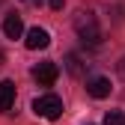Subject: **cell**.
I'll return each instance as SVG.
<instances>
[{
    "label": "cell",
    "instance_id": "7c38bea8",
    "mask_svg": "<svg viewBox=\"0 0 125 125\" xmlns=\"http://www.w3.org/2000/svg\"><path fill=\"white\" fill-rule=\"evenodd\" d=\"M24 3H30V6H42V0H24Z\"/></svg>",
    "mask_w": 125,
    "mask_h": 125
},
{
    "label": "cell",
    "instance_id": "7a4b0ae2",
    "mask_svg": "<svg viewBox=\"0 0 125 125\" xmlns=\"http://www.w3.org/2000/svg\"><path fill=\"white\" fill-rule=\"evenodd\" d=\"M33 113L42 119H60L62 116V98L54 92H45V95L33 98Z\"/></svg>",
    "mask_w": 125,
    "mask_h": 125
},
{
    "label": "cell",
    "instance_id": "9c48e42d",
    "mask_svg": "<svg viewBox=\"0 0 125 125\" xmlns=\"http://www.w3.org/2000/svg\"><path fill=\"white\" fill-rule=\"evenodd\" d=\"M104 125H125V110H107Z\"/></svg>",
    "mask_w": 125,
    "mask_h": 125
},
{
    "label": "cell",
    "instance_id": "4fadbf2b",
    "mask_svg": "<svg viewBox=\"0 0 125 125\" xmlns=\"http://www.w3.org/2000/svg\"><path fill=\"white\" fill-rule=\"evenodd\" d=\"M0 3H3V0H0Z\"/></svg>",
    "mask_w": 125,
    "mask_h": 125
},
{
    "label": "cell",
    "instance_id": "277c9868",
    "mask_svg": "<svg viewBox=\"0 0 125 125\" xmlns=\"http://www.w3.org/2000/svg\"><path fill=\"white\" fill-rule=\"evenodd\" d=\"M24 45H27L30 51H42V48L51 45V33L45 27H30L27 33H24Z\"/></svg>",
    "mask_w": 125,
    "mask_h": 125
},
{
    "label": "cell",
    "instance_id": "8fae6325",
    "mask_svg": "<svg viewBox=\"0 0 125 125\" xmlns=\"http://www.w3.org/2000/svg\"><path fill=\"white\" fill-rule=\"evenodd\" d=\"M116 72H119V77H122V81H125V57L116 62Z\"/></svg>",
    "mask_w": 125,
    "mask_h": 125
},
{
    "label": "cell",
    "instance_id": "5b68a950",
    "mask_svg": "<svg viewBox=\"0 0 125 125\" xmlns=\"http://www.w3.org/2000/svg\"><path fill=\"white\" fill-rule=\"evenodd\" d=\"M3 36L6 39H21L24 36V21H21V15H6L3 18Z\"/></svg>",
    "mask_w": 125,
    "mask_h": 125
},
{
    "label": "cell",
    "instance_id": "3957f363",
    "mask_svg": "<svg viewBox=\"0 0 125 125\" xmlns=\"http://www.w3.org/2000/svg\"><path fill=\"white\" fill-rule=\"evenodd\" d=\"M57 77H60V66L54 60H45V62H39V66H33V81L39 86H54Z\"/></svg>",
    "mask_w": 125,
    "mask_h": 125
},
{
    "label": "cell",
    "instance_id": "8992f818",
    "mask_svg": "<svg viewBox=\"0 0 125 125\" xmlns=\"http://www.w3.org/2000/svg\"><path fill=\"white\" fill-rule=\"evenodd\" d=\"M86 92L92 98H107L110 95V81L107 77H86Z\"/></svg>",
    "mask_w": 125,
    "mask_h": 125
},
{
    "label": "cell",
    "instance_id": "6da1fadb",
    "mask_svg": "<svg viewBox=\"0 0 125 125\" xmlns=\"http://www.w3.org/2000/svg\"><path fill=\"white\" fill-rule=\"evenodd\" d=\"M72 24H74V33H77V39L83 45H98L101 42V24H98L92 9H77Z\"/></svg>",
    "mask_w": 125,
    "mask_h": 125
},
{
    "label": "cell",
    "instance_id": "52a82bcc",
    "mask_svg": "<svg viewBox=\"0 0 125 125\" xmlns=\"http://www.w3.org/2000/svg\"><path fill=\"white\" fill-rule=\"evenodd\" d=\"M12 104H15V83L0 81V113H9Z\"/></svg>",
    "mask_w": 125,
    "mask_h": 125
},
{
    "label": "cell",
    "instance_id": "ba28073f",
    "mask_svg": "<svg viewBox=\"0 0 125 125\" xmlns=\"http://www.w3.org/2000/svg\"><path fill=\"white\" fill-rule=\"evenodd\" d=\"M66 69H69L74 77H81V74H83V62H81V57H77V54H69V57H66Z\"/></svg>",
    "mask_w": 125,
    "mask_h": 125
},
{
    "label": "cell",
    "instance_id": "30bf717a",
    "mask_svg": "<svg viewBox=\"0 0 125 125\" xmlns=\"http://www.w3.org/2000/svg\"><path fill=\"white\" fill-rule=\"evenodd\" d=\"M48 6H51V9H54V12H60V9H62V6H66V0H48Z\"/></svg>",
    "mask_w": 125,
    "mask_h": 125
}]
</instances>
